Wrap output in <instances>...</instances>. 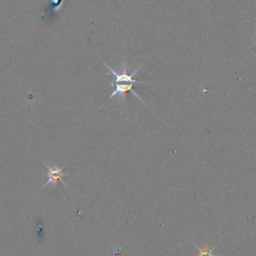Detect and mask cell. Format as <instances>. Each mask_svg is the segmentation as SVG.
<instances>
[{"label":"cell","mask_w":256,"mask_h":256,"mask_svg":"<svg viewBox=\"0 0 256 256\" xmlns=\"http://www.w3.org/2000/svg\"><path fill=\"white\" fill-rule=\"evenodd\" d=\"M104 65L106 66V68L110 71V73L112 74V76H113V81L109 84V86H111V85H114V84H119V83H121V82H124V83H130V84H133V85H136V84H138V83H141V81H139V80H136V79H134V76L136 75V73L141 69V67L143 66V64L142 65H140L136 70H134V71H132V72H130V73H127V66H126V62H122L121 64H120V71L118 72V71H116V70H114V69H112L109 65H107L106 63H104Z\"/></svg>","instance_id":"cell-1"},{"label":"cell","mask_w":256,"mask_h":256,"mask_svg":"<svg viewBox=\"0 0 256 256\" xmlns=\"http://www.w3.org/2000/svg\"><path fill=\"white\" fill-rule=\"evenodd\" d=\"M42 163L44 164V166H45V167L47 168V170H48V181L42 186L41 190H42L43 188H45L46 186H48V185L56 186V184H57L58 181H60L62 184H64V186L68 187V185L62 180V178H63L64 176L68 175L67 173H64V172H63L65 166H62V167L50 166V165H48V164H47L46 162H44V161H42Z\"/></svg>","instance_id":"cell-2"},{"label":"cell","mask_w":256,"mask_h":256,"mask_svg":"<svg viewBox=\"0 0 256 256\" xmlns=\"http://www.w3.org/2000/svg\"><path fill=\"white\" fill-rule=\"evenodd\" d=\"M133 84H130V83H125V84H114V85H111L110 87H112L113 88V90H112V93H111V95H110V99L112 98V97H114V96H116L117 98H118V100H122V98L123 97H125V93L127 92V91H131L138 99H140L141 101H142V99L140 98V96L136 93V92H134V90H133Z\"/></svg>","instance_id":"cell-3"},{"label":"cell","mask_w":256,"mask_h":256,"mask_svg":"<svg viewBox=\"0 0 256 256\" xmlns=\"http://www.w3.org/2000/svg\"><path fill=\"white\" fill-rule=\"evenodd\" d=\"M196 249L198 250V256H222L219 254H214V247L209 248L207 245H204V247H198L197 245H195Z\"/></svg>","instance_id":"cell-4"}]
</instances>
